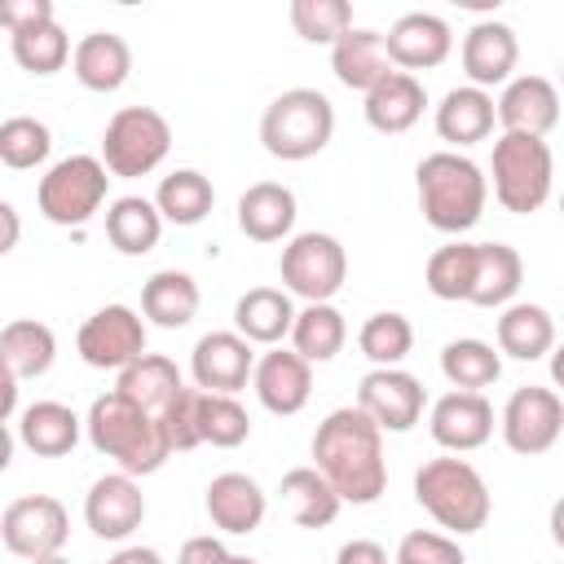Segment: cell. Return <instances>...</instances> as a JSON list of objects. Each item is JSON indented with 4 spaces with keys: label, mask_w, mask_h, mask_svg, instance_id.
<instances>
[{
    "label": "cell",
    "mask_w": 564,
    "mask_h": 564,
    "mask_svg": "<svg viewBox=\"0 0 564 564\" xmlns=\"http://www.w3.org/2000/svg\"><path fill=\"white\" fill-rule=\"evenodd\" d=\"M313 467L326 476V485L339 494V502L370 507L388 489L383 432L357 405H339L313 432Z\"/></svg>",
    "instance_id": "cell-1"
},
{
    "label": "cell",
    "mask_w": 564,
    "mask_h": 564,
    "mask_svg": "<svg viewBox=\"0 0 564 564\" xmlns=\"http://www.w3.org/2000/svg\"><path fill=\"white\" fill-rule=\"evenodd\" d=\"M84 432H88L97 454L119 463L123 476H150V471H159L172 458V449H167V441L159 432V419L145 414L141 405H132L128 397H119L115 388L101 392L88 405Z\"/></svg>",
    "instance_id": "cell-2"
},
{
    "label": "cell",
    "mask_w": 564,
    "mask_h": 564,
    "mask_svg": "<svg viewBox=\"0 0 564 564\" xmlns=\"http://www.w3.org/2000/svg\"><path fill=\"white\" fill-rule=\"evenodd\" d=\"M419 212L432 229L441 234H467L489 203V181L485 172L454 150H436L419 163Z\"/></svg>",
    "instance_id": "cell-3"
},
{
    "label": "cell",
    "mask_w": 564,
    "mask_h": 564,
    "mask_svg": "<svg viewBox=\"0 0 564 564\" xmlns=\"http://www.w3.org/2000/svg\"><path fill=\"white\" fill-rule=\"evenodd\" d=\"M414 498L419 507L449 533H480L489 511H494V498H489V485L485 476L458 458V454H445V458H427L419 471H414Z\"/></svg>",
    "instance_id": "cell-4"
},
{
    "label": "cell",
    "mask_w": 564,
    "mask_h": 564,
    "mask_svg": "<svg viewBox=\"0 0 564 564\" xmlns=\"http://www.w3.org/2000/svg\"><path fill=\"white\" fill-rule=\"evenodd\" d=\"M335 137V106L317 88H286L260 115V145L282 163L322 154Z\"/></svg>",
    "instance_id": "cell-5"
},
{
    "label": "cell",
    "mask_w": 564,
    "mask_h": 564,
    "mask_svg": "<svg viewBox=\"0 0 564 564\" xmlns=\"http://www.w3.org/2000/svg\"><path fill=\"white\" fill-rule=\"evenodd\" d=\"M489 172H494V198L516 216L538 212L555 185V159H551V145L542 137L502 132L494 141Z\"/></svg>",
    "instance_id": "cell-6"
},
{
    "label": "cell",
    "mask_w": 564,
    "mask_h": 564,
    "mask_svg": "<svg viewBox=\"0 0 564 564\" xmlns=\"http://www.w3.org/2000/svg\"><path fill=\"white\" fill-rule=\"evenodd\" d=\"M172 150V123L154 106H123L101 132V167L110 176H150Z\"/></svg>",
    "instance_id": "cell-7"
},
{
    "label": "cell",
    "mask_w": 564,
    "mask_h": 564,
    "mask_svg": "<svg viewBox=\"0 0 564 564\" xmlns=\"http://www.w3.org/2000/svg\"><path fill=\"white\" fill-rule=\"evenodd\" d=\"M106 189H110V172L101 167V159L97 154H70V159H57L40 176L35 203H40L44 220L79 229L101 212Z\"/></svg>",
    "instance_id": "cell-8"
},
{
    "label": "cell",
    "mask_w": 564,
    "mask_h": 564,
    "mask_svg": "<svg viewBox=\"0 0 564 564\" xmlns=\"http://www.w3.org/2000/svg\"><path fill=\"white\" fill-rule=\"evenodd\" d=\"M282 282L286 295H300L304 304H330L348 278V251L335 234H295L282 247Z\"/></svg>",
    "instance_id": "cell-9"
},
{
    "label": "cell",
    "mask_w": 564,
    "mask_h": 564,
    "mask_svg": "<svg viewBox=\"0 0 564 564\" xmlns=\"http://www.w3.org/2000/svg\"><path fill=\"white\" fill-rule=\"evenodd\" d=\"M66 533H70V516H66V507L53 494L13 498L4 507V516H0V542L18 560H31V564L48 560V555H62Z\"/></svg>",
    "instance_id": "cell-10"
},
{
    "label": "cell",
    "mask_w": 564,
    "mask_h": 564,
    "mask_svg": "<svg viewBox=\"0 0 564 564\" xmlns=\"http://www.w3.org/2000/svg\"><path fill=\"white\" fill-rule=\"evenodd\" d=\"M498 427H502V441L511 454H524V458H538L546 454L560 432H564V401L555 388H542V383H524L507 397L502 414H498Z\"/></svg>",
    "instance_id": "cell-11"
},
{
    "label": "cell",
    "mask_w": 564,
    "mask_h": 564,
    "mask_svg": "<svg viewBox=\"0 0 564 564\" xmlns=\"http://www.w3.org/2000/svg\"><path fill=\"white\" fill-rule=\"evenodd\" d=\"M75 348L93 370H123L145 352V322L128 304H106L79 326Z\"/></svg>",
    "instance_id": "cell-12"
},
{
    "label": "cell",
    "mask_w": 564,
    "mask_h": 564,
    "mask_svg": "<svg viewBox=\"0 0 564 564\" xmlns=\"http://www.w3.org/2000/svg\"><path fill=\"white\" fill-rule=\"evenodd\" d=\"M423 405H427L423 383L401 366H375L357 383V410L379 432H410L423 419Z\"/></svg>",
    "instance_id": "cell-13"
},
{
    "label": "cell",
    "mask_w": 564,
    "mask_h": 564,
    "mask_svg": "<svg viewBox=\"0 0 564 564\" xmlns=\"http://www.w3.org/2000/svg\"><path fill=\"white\" fill-rule=\"evenodd\" d=\"M84 520L101 542L132 538L141 529V520H145V494L137 485V476H123V471L97 476L88 485V494H84Z\"/></svg>",
    "instance_id": "cell-14"
},
{
    "label": "cell",
    "mask_w": 564,
    "mask_h": 564,
    "mask_svg": "<svg viewBox=\"0 0 564 564\" xmlns=\"http://www.w3.org/2000/svg\"><path fill=\"white\" fill-rule=\"evenodd\" d=\"M251 366H256V352L234 330H207L189 352V375H194L198 392L238 397L251 379Z\"/></svg>",
    "instance_id": "cell-15"
},
{
    "label": "cell",
    "mask_w": 564,
    "mask_h": 564,
    "mask_svg": "<svg viewBox=\"0 0 564 564\" xmlns=\"http://www.w3.org/2000/svg\"><path fill=\"white\" fill-rule=\"evenodd\" d=\"M449 48H454V31H449V22L436 18V13H401V18L388 26V35H383L388 66H392V70H405V75L441 66V62L449 57Z\"/></svg>",
    "instance_id": "cell-16"
},
{
    "label": "cell",
    "mask_w": 564,
    "mask_h": 564,
    "mask_svg": "<svg viewBox=\"0 0 564 564\" xmlns=\"http://www.w3.org/2000/svg\"><path fill=\"white\" fill-rule=\"evenodd\" d=\"M494 119L502 123V132L546 141V132L560 123V93L546 75H516V79H507L502 97L494 101Z\"/></svg>",
    "instance_id": "cell-17"
},
{
    "label": "cell",
    "mask_w": 564,
    "mask_h": 564,
    "mask_svg": "<svg viewBox=\"0 0 564 564\" xmlns=\"http://www.w3.org/2000/svg\"><path fill=\"white\" fill-rule=\"evenodd\" d=\"M427 432L449 454L480 449L494 436V405L485 401V392H445L427 414Z\"/></svg>",
    "instance_id": "cell-18"
},
{
    "label": "cell",
    "mask_w": 564,
    "mask_h": 564,
    "mask_svg": "<svg viewBox=\"0 0 564 564\" xmlns=\"http://www.w3.org/2000/svg\"><path fill=\"white\" fill-rule=\"evenodd\" d=\"M251 388L269 414H300L313 397V366L291 348H273L251 366Z\"/></svg>",
    "instance_id": "cell-19"
},
{
    "label": "cell",
    "mask_w": 564,
    "mask_h": 564,
    "mask_svg": "<svg viewBox=\"0 0 564 564\" xmlns=\"http://www.w3.org/2000/svg\"><path fill=\"white\" fill-rule=\"evenodd\" d=\"M520 62V40L507 22H476L467 35H463V70L471 79V88H494V84H507L511 70Z\"/></svg>",
    "instance_id": "cell-20"
},
{
    "label": "cell",
    "mask_w": 564,
    "mask_h": 564,
    "mask_svg": "<svg viewBox=\"0 0 564 564\" xmlns=\"http://www.w3.org/2000/svg\"><path fill=\"white\" fill-rule=\"evenodd\" d=\"M203 507H207L216 529H225V533H256L264 524L269 498H264V489L247 471H220V476H212Z\"/></svg>",
    "instance_id": "cell-21"
},
{
    "label": "cell",
    "mask_w": 564,
    "mask_h": 564,
    "mask_svg": "<svg viewBox=\"0 0 564 564\" xmlns=\"http://www.w3.org/2000/svg\"><path fill=\"white\" fill-rule=\"evenodd\" d=\"M70 70L88 93H119L132 75V48L115 31H88L70 48Z\"/></svg>",
    "instance_id": "cell-22"
},
{
    "label": "cell",
    "mask_w": 564,
    "mask_h": 564,
    "mask_svg": "<svg viewBox=\"0 0 564 564\" xmlns=\"http://www.w3.org/2000/svg\"><path fill=\"white\" fill-rule=\"evenodd\" d=\"M423 106H427V93H423V79L419 75H405V70H388L370 93H366V123L383 137H397V132H410L419 119H423Z\"/></svg>",
    "instance_id": "cell-23"
},
{
    "label": "cell",
    "mask_w": 564,
    "mask_h": 564,
    "mask_svg": "<svg viewBox=\"0 0 564 564\" xmlns=\"http://www.w3.org/2000/svg\"><path fill=\"white\" fill-rule=\"evenodd\" d=\"M494 123H498L494 119V97L485 88H471V84L449 88L441 97V106H436V137L449 141L454 154L476 145V141H485L494 132Z\"/></svg>",
    "instance_id": "cell-24"
},
{
    "label": "cell",
    "mask_w": 564,
    "mask_h": 564,
    "mask_svg": "<svg viewBox=\"0 0 564 564\" xmlns=\"http://www.w3.org/2000/svg\"><path fill=\"white\" fill-rule=\"evenodd\" d=\"M295 225V194L282 181H256L238 198V229L251 242H282Z\"/></svg>",
    "instance_id": "cell-25"
},
{
    "label": "cell",
    "mask_w": 564,
    "mask_h": 564,
    "mask_svg": "<svg viewBox=\"0 0 564 564\" xmlns=\"http://www.w3.org/2000/svg\"><path fill=\"white\" fill-rule=\"evenodd\" d=\"M524 260L507 242H476V269H471V291L467 304L476 308H507L520 291Z\"/></svg>",
    "instance_id": "cell-26"
},
{
    "label": "cell",
    "mask_w": 564,
    "mask_h": 564,
    "mask_svg": "<svg viewBox=\"0 0 564 564\" xmlns=\"http://www.w3.org/2000/svg\"><path fill=\"white\" fill-rule=\"evenodd\" d=\"M330 70L344 88L352 93H370L392 66H388V53H383V35L379 31H366V26H348L335 44H330Z\"/></svg>",
    "instance_id": "cell-27"
},
{
    "label": "cell",
    "mask_w": 564,
    "mask_h": 564,
    "mask_svg": "<svg viewBox=\"0 0 564 564\" xmlns=\"http://www.w3.org/2000/svg\"><path fill=\"white\" fill-rule=\"evenodd\" d=\"M291 322L295 304L278 286H251L234 304V335H242L247 344H282L291 335Z\"/></svg>",
    "instance_id": "cell-28"
},
{
    "label": "cell",
    "mask_w": 564,
    "mask_h": 564,
    "mask_svg": "<svg viewBox=\"0 0 564 564\" xmlns=\"http://www.w3.org/2000/svg\"><path fill=\"white\" fill-rule=\"evenodd\" d=\"M79 432H84V419L62 401H35L22 410V423H18V441L40 458L70 454L79 445Z\"/></svg>",
    "instance_id": "cell-29"
},
{
    "label": "cell",
    "mask_w": 564,
    "mask_h": 564,
    "mask_svg": "<svg viewBox=\"0 0 564 564\" xmlns=\"http://www.w3.org/2000/svg\"><path fill=\"white\" fill-rule=\"evenodd\" d=\"M198 304H203L198 282H194L189 273H181V269H159V273H150L145 286H141V313H145L154 326H163V330L189 326L194 313H198Z\"/></svg>",
    "instance_id": "cell-30"
},
{
    "label": "cell",
    "mask_w": 564,
    "mask_h": 564,
    "mask_svg": "<svg viewBox=\"0 0 564 564\" xmlns=\"http://www.w3.org/2000/svg\"><path fill=\"white\" fill-rule=\"evenodd\" d=\"M185 383H181V370H176V361L172 357H163V352H141L132 366H123L119 370V383H115V392L119 397H128L132 405H141L145 414H163V405L181 392Z\"/></svg>",
    "instance_id": "cell-31"
},
{
    "label": "cell",
    "mask_w": 564,
    "mask_h": 564,
    "mask_svg": "<svg viewBox=\"0 0 564 564\" xmlns=\"http://www.w3.org/2000/svg\"><path fill=\"white\" fill-rule=\"evenodd\" d=\"M106 238L119 256H145L159 247L163 238V216L154 212L150 198H137V194H123L106 207Z\"/></svg>",
    "instance_id": "cell-32"
},
{
    "label": "cell",
    "mask_w": 564,
    "mask_h": 564,
    "mask_svg": "<svg viewBox=\"0 0 564 564\" xmlns=\"http://www.w3.org/2000/svg\"><path fill=\"white\" fill-rule=\"evenodd\" d=\"M555 348V317L542 304H507L498 317V352L516 361H538Z\"/></svg>",
    "instance_id": "cell-33"
},
{
    "label": "cell",
    "mask_w": 564,
    "mask_h": 564,
    "mask_svg": "<svg viewBox=\"0 0 564 564\" xmlns=\"http://www.w3.org/2000/svg\"><path fill=\"white\" fill-rule=\"evenodd\" d=\"M0 357L9 361V370L22 379H40L53 370L57 361V335L35 322V317H13L4 330H0Z\"/></svg>",
    "instance_id": "cell-34"
},
{
    "label": "cell",
    "mask_w": 564,
    "mask_h": 564,
    "mask_svg": "<svg viewBox=\"0 0 564 564\" xmlns=\"http://www.w3.org/2000/svg\"><path fill=\"white\" fill-rule=\"evenodd\" d=\"M348 339V322L335 304H304L295 308V322H291V352L304 357L308 366L313 361H330L339 357Z\"/></svg>",
    "instance_id": "cell-35"
},
{
    "label": "cell",
    "mask_w": 564,
    "mask_h": 564,
    "mask_svg": "<svg viewBox=\"0 0 564 564\" xmlns=\"http://www.w3.org/2000/svg\"><path fill=\"white\" fill-rule=\"evenodd\" d=\"M282 502L291 507V520L300 529H326L335 516H339V494L326 485V476L317 467H291L282 476Z\"/></svg>",
    "instance_id": "cell-36"
},
{
    "label": "cell",
    "mask_w": 564,
    "mask_h": 564,
    "mask_svg": "<svg viewBox=\"0 0 564 564\" xmlns=\"http://www.w3.org/2000/svg\"><path fill=\"white\" fill-rule=\"evenodd\" d=\"M441 375L454 392H485L502 375V352L485 339H449L441 348Z\"/></svg>",
    "instance_id": "cell-37"
},
{
    "label": "cell",
    "mask_w": 564,
    "mask_h": 564,
    "mask_svg": "<svg viewBox=\"0 0 564 564\" xmlns=\"http://www.w3.org/2000/svg\"><path fill=\"white\" fill-rule=\"evenodd\" d=\"M212 203H216V189H212V181H207L203 172H194V167H176V172L163 176L159 189H154V212H159L163 220H172V225H198V220H207Z\"/></svg>",
    "instance_id": "cell-38"
},
{
    "label": "cell",
    "mask_w": 564,
    "mask_h": 564,
    "mask_svg": "<svg viewBox=\"0 0 564 564\" xmlns=\"http://www.w3.org/2000/svg\"><path fill=\"white\" fill-rule=\"evenodd\" d=\"M9 48H13V62L26 75H53V70H62L70 62V35L57 26V18L9 35Z\"/></svg>",
    "instance_id": "cell-39"
},
{
    "label": "cell",
    "mask_w": 564,
    "mask_h": 564,
    "mask_svg": "<svg viewBox=\"0 0 564 564\" xmlns=\"http://www.w3.org/2000/svg\"><path fill=\"white\" fill-rule=\"evenodd\" d=\"M251 436V414L242 410L238 397L220 392H198V441L216 449H234Z\"/></svg>",
    "instance_id": "cell-40"
},
{
    "label": "cell",
    "mask_w": 564,
    "mask_h": 564,
    "mask_svg": "<svg viewBox=\"0 0 564 564\" xmlns=\"http://www.w3.org/2000/svg\"><path fill=\"white\" fill-rule=\"evenodd\" d=\"M357 348L375 366H401L414 348V326L405 313H370L357 330Z\"/></svg>",
    "instance_id": "cell-41"
},
{
    "label": "cell",
    "mask_w": 564,
    "mask_h": 564,
    "mask_svg": "<svg viewBox=\"0 0 564 564\" xmlns=\"http://www.w3.org/2000/svg\"><path fill=\"white\" fill-rule=\"evenodd\" d=\"M471 269H476V242H445L427 256L423 282L436 300H467L471 291Z\"/></svg>",
    "instance_id": "cell-42"
},
{
    "label": "cell",
    "mask_w": 564,
    "mask_h": 564,
    "mask_svg": "<svg viewBox=\"0 0 564 564\" xmlns=\"http://www.w3.org/2000/svg\"><path fill=\"white\" fill-rule=\"evenodd\" d=\"M48 150H53V132L35 115H13V119L0 123V163L4 167L31 172L48 159Z\"/></svg>",
    "instance_id": "cell-43"
},
{
    "label": "cell",
    "mask_w": 564,
    "mask_h": 564,
    "mask_svg": "<svg viewBox=\"0 0 564 564\" xmlns=\"http://www.w3.org/2000/svg\"><path fill=\"white\" fill-rule=\"evenodd\" d=\"M291 26L308 44H335L352 26L348 0H291Z\"/></svg>",
    "instance_id": "cell-44"
},
{
    "label": "cell",
    "mask_w": 564,
    "mask_h": 564,
    "mask_svg": "<svg viewBox=\"0 0 564 564\" xmlns=\"http://www.w3.org/2000/svg\"><path fill=\"white\" fill-rule=\"evenodd\" d=\"M159 432H163V441H167V449L176 454V449H198L203 441H198V388H181L167 405H163V414H159Z\"/></svg>",
    "instance_id": "cell-45"
},
{
    "label": "cell",
    "mask_w": 564,
    "mask_h": 564,
    "mask_svg": "<svg viewBox=\"0 0 564 564\" xmlns=\"http://www.w3.org/2000/svg\"><path fill=\"white\" fill-rule=\"evenodd\" d=\"M392 564H467V555H463V546L454 538L432 533V529H414V533L401 538Z\"/></svg>",
    "instance_id": "cell-46"
},
{
    "label": "cell",
    "mask_w": 564,
    "mask_h": 564,
    "mask_svg": "<svg viewBox=\"0 0 564 564\" xmlns=\"http://www.w3.org/2000/svg\"><path fill=\"white\" fill-rule=\"evenodd\" d=\"M40 22H53V0H0V26L9 35L40 26Z\"/></svg>",
    "instance_id": "cell-47"
},
{
    "label": "cell",
    "mask_w": 564,
    "mask_h": 564,
    "mask_svg": "<svg viewBox=\"0 0 564 564\" xmlns=\"http://www.w3.org/2000/svg\"><path fill=\"white\" fill-rule=\"evenodd\" d=\"M225 560H229V551H225V542L212 538V533L189 538V542L181 546V555H176V564H225Z\"/></svg>",
    "instance_id": "cell-48"
},
{
    "label": "cell",
    "mask_w": 564,
    "mask_h": 564,
    "mask_svg": "<svg viewBox=\"0 0 564 564\" xmlns=\"http://www.w3.org/2000/svg\"><path fill=\"white\" fill-rule=\"evenodd\" d=\"M335 564H388V551L379 542H370V538H352V542L339 546Z\"/></svg>",
    "instance_id": "cell-49"
},
{
    "label": "cell",
    "mask_w": 564,
    "mask_h": 564,
    "mask_svg": "<svg viewBox=\"0 0 564 564\" xmlns=\"http://www.w3.org/2000/svg\"><path fill=\"white\" fill-rule=\"evenodd\" d=\"M18 238H22V216L13 212V203L0 198V256H9L18 247Z\"/></svg>",
    "instance_id": "cell-50"
},
{
    "label": "cell",
    "mask_w": 564,
    "mask_h": 564,
    "mask_svg": "<svg viewBox=\"0 0 564 564\" xmlns=\"http://www.w3.org/2000/svg\"><path fill=\"white\" fill-rule=\"evenodd\" d=\"M13 410H18V375H13L9 361L0 357V423H9Z\"/></svg>",
    "instance_id": "cell-51"
},
{
    "label": "cell",
    "mask_w": 564,
    "mask_h": 564,
    "mask_svg": "<svg viewBox=\"0 0 564 564\" xmlns=\"http://www.w3.org/2000/svg\"><path fill=\"white\" fill-rule=\"evenodd\" d=\"M106 564H163V555H159L154 546H123V551H115Z\"/></svg>",
    "instance_id": "cell-52"
},
{
    "label": "cell",
    "mask_w": 564,
    "mask_h": 564,
    "mask_svg": "<svg viewBox=\"0 0 564 564\" xmlns=\"http://www.w3.org/2000/svg\"><path fill=\"white\" fill-rule=\"evenodd\" d=\"M9 463H13V432L0 423V471H4Z\"/></svg>",
    "instance_id": "cell-53"
},
{
    "label": "cell",
    "mask_w": 564,
    "mask_h": 564,
    "mask_svg": "<svg viewBox=\"0 0 564 564\" xmlns=\"http://www.w3.org/2000/svg\"><path fill=\"white\" fill-rule=\"evenodd\" d=\"M35 564H70L66 555H48V560H35Z\"/></svg>",
    "instance_id": "cell-54"
},
{
    "label": "cell",
    "mask_w": 564,
    "mask_h": 564,
    "mask_svg": "<svg viewBox=\"0 0 564 564\" xmlns=\"http://www.w3.org/2000/svg\"><path fill=\"white\" fill-rule=\"evenodd\" d=\"M225 564H260V560H247V555H229Z\"/></svg>",
    "instance_id": "cell-55"
}]
</instances>
